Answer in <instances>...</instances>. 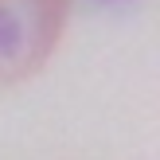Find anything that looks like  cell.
<instances>
[{
  "mask_svg": "<svg viewBox=\"0 0 160 160\" xmlns=\"http://www.w3.org/2000/svg\"><path fill=\"white\" fill-rule=\"evenodd\" d=\"M70 0H0V86L31 78L59 43Z\"/></svg>",
  "mask_w": 160,
  "mask_h": 160,
  "instance_id": "1",
  "label": "cell"
}]
</instances>
